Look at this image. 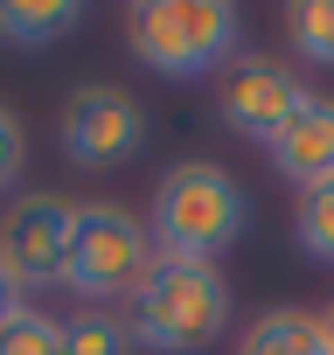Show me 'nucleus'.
<instances>
[{
	"mask_svg": "<svg viewBox=\"0 0 334 355\" xmlns=\"http://www.w3.org/2000/svg\"><path fill=\"white\" fill-rule=\"evenodd\" d=\"M153 265V230L125 209V202H77V230H70V258H63V286L91 306H125L132 286Z\"/></svg>",
	"mask_w": 334,
	"mask_h": 355,
	"instance_id": "4",
	"label": "nucleus"
},
{
	"mask_svg": "<svg viewBox=\"0 0 334 355\" xmlns=\"http://www.w3.org/2000/svg\"><path fill=\"white\" fill-rule=\"evenodd\" d=\"M63 355H132V334L112 306H84L77 320H63Z\"/></svg>",
	"mask_w": 334,
	"mask_h": 355,
	"instance_id": "11",
	"label": "nucleus"
},
{
	"mask_svg": "<svg viewBox=\"0 0 334 355\" xmlns=\"http://www.w3.org/2000/svg\"><path fill=\"white\" fill-rule=\"evenodd\" d=\"M292 237L313 265H334V182H320L292 202Z\"/></svg>",
	"mask_w": 334,
	"mask_h": 355,
	"instance_id": "12",
	"label": "nucleus"
},
{
	"mask_svg": "<svg viewBox=\"0 0 334 355\" xmlns=\"http://www.w3.org/2000/svg\"><path fill=\"white\" fill-rule=\"evenodd\" d=\"M272 167L285 174V182L306 196V189H320V182H334V98H313L306 91V105L272 132Z\"/></svg>",
	"mask_w": 334,
	"mask_h": 355,
	"instance_id": "8",
	"label": "nucleus"
},
{
	"mask_svg": "<svg viewBox=\"0 0 334 355\" xmlns=\"http://www.w3.org/2000/svg\"><path fill=\"white\" fill-rule=\"evenodd\" d=\"M146 146V112L118 84H77L63 98V153L77 167H118Z\"/></svg>",
	"mask_w": 334,
	"mask_h": 355,
	"instance_id": "6",
	"label": "nucleus"
},
{
	"mask_svg": "<svg viewBox=\"0 0 334 355\" xmlns=\"http://www.w3.org/2000/svg\"><path fill=\"white\" fill-rule=\"evenodd\" d=\"M285 35L306 63L334 70V0H299V8H285Z\"/></svg>",
	"mask_w": 334,
	"mask_h": 355,
	"instance_id": "13",
	"label": "nucleus"
},
{
	"mask_svg": "<svg viewBox=\"0 0 334 355\" xmlns=\"http://www.w3.org/2000/svg\"><path fill=\"white\" fill-rule=\"evenodd\" d=\"M251 223V196L223 160H175L153 189V251L216 265Z\"/></svg>",
	"mask_w": 334,
	"mask_h": 355,
	"instance_id": "3",
	"label": "nucleus"
},
{
	"mask_svg": "<svg viewBox=\"0 0 334 355\" xmlns=\"http://www.w3.org/2000/svg\"><path fill=\"white\" fill-rule=\"evenodd\" d=\"M15 306H21V293H15V279H8V272H0V320H8Z\"/></svg>",
	"mask_w": 334,
	"mask_h": 355,
	"instance_id": "16",
	"label": "nucleus"
},
{
	"mask_svg": "<svg viewBox=\"0 0 334 355\" xmlns=\"http://www.w3.org/2000/svg\"><path fill=\"white\" fill-rule=\"evenodd\" d=\"M237 355H327L320 313H306V306H272V313H258V320L237 334Z\"/></svg>",
	"mask_w": 334,
	"mask_h": 355,
	"instance_id": "9",
	"label": "nucleus"
},
{
	"mask_svg": "<svg viewBox=\"0 0 334 355\" xmlns=\"http://www.w3.org/2000/svg\"><path fill=\"white\" fill-rule=\"evenodd\" d=\"M237 35H244V21L230 0H139V8H125L132 63L167 84L223 77L237 63Z\"/></svg>",
	"mask_w": 334,
	"mask_h": 355,
	"instance_id": "2",
	"label": "nucleus"
},
{
	"mask_svg": "<svg viewBox=\"0 0 334 355\" xmlns=\"http://www.w3.org/2000/svg\"><path fill=\"white\" fill-rule=\"evenodd\" d=\"M70 230H77V202H63L56 189L15 196L8 209H0V272L15 279V293H49V286H63Z\"/></svg>",
	"mask_w": 334,
	"mask_h": 355,
	"instance_id": "5",
	"label": "nucleus"
},
{
	"mask_svg": "<svg viewBox=\"0 0 334 355\" xmlns=\"http://www.w3.org/2000/svg\"><path fill=\"white\" fill-rule=\"evenodd\" d=\"M118 320H125L132 348H146V355H209V348L230 334L237 306H230L223 265L153 251V265H146V279L132 286V300L118 306Z\"/></svg>",
	"mask_w": 334,
	"mask_h": 355,
	"instance_id": "1",
	"label": "nucleus"
},
{
	"mask_svg": "<svg viewBox=\"0 0 334 355\" xmlns=\"http://www.w3.org/2000/svg\"><path fill=\"white\" fill-rule=\"evenodd\" d=\"M299 105H306V84L292 77V63L258 56V49H237V63H230L223 84H216V112H223V125L244 132V139H265V146H272V132H279Z\"/></svg>",
	"mask_w": 334,
	"mask_h": 355,
	"instance_id": "7",
	"label": "nucleus"
},
{
	"mask_svg": "<svg viewBox=\"0 0 334 355\" xmlns=\"http://www.w3.org/2000/svg\"><path fill=\"white\" fill-rule=\"evenodd\" d=\"M21 167H28V132H21V119L8 105H0V196L21 182Z\"/></svg>",
	"mask_w": 334,
	"mask_h": 355,
	"instance_id": "15",
	"label": "nucleus"
},
{
	"mask_svg": "<svg viewBox=\"0 0 334 355\" xmlns=\"http://www.w3.org/2000/svg\"><path fill=\"white\" fill-rule=\"evenodd\" d=\"M77 28H84L77 0H0V42H15V49H49Z\"/></svg>",
	"mask_w": 334,
	"mask_h": 355,
	"instance_id": "10",
	"label": "nucleus"
},
{
	"mask_svg": "<svg viewBox=\"0 0 334 355\" xmlns=\"http://www.w3.org/2000/svg\"><path fill=\"white\" fill-rule=\"evenodd\" d=\"M0 355H63V327L42 306H15L0 320Z\"/></svg>",
	"mask_w": 334,
	"mask_h": 355,
	"instance_id": "14",
	"label": "nucleus"
},
{
	"mask_svg": "<svg viewBox=\"0 0 334 355\" xmlns=\"http://www.w3.org/2000/svg\"><path fill=\"white\" fill-rule=\"evenodd\" d=\"M320 334H327V355H334V300H327V313H320Z\"/></svg>",
	"mask_w": 334,
	"mask_h": 355,
	"instance_id": "17",
	"label": "nucleus"
}]
</instances>
